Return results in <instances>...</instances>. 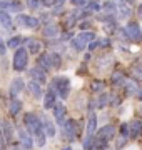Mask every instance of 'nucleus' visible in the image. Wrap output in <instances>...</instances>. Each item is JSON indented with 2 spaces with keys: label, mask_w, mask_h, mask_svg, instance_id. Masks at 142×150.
Returning <instances> with one entry per match:
<instances>
[{
  "label": "nucleus",
  "mask_w": 142,
  "mask_h": 150,
  "mask_svg": "<svg viewBox=\"0 0 142 150\" xmlns=\"http://www.w3.org/2000/svg\"><path fill=\"white\" fill-rule=\"evenodd\" d=\"M23 123H25V129L35 137V144L38 147H44L45 140H47V134L44 129V120L38 117L37 113L33 112H27L23 117Z\"/></svg>",
  "instance_id": "obj_1"
},
{
  "label": "nucleus",
  "mask_w": 142,
  "mask_h": 150,
  "mask_svg": "<svg viewBox=\"0 0 142 150\" xmlns=\"http://www.w3.org/2000/svg\"><path fill=\"white\" fill-rule=\"evenodd\" d=\"M50 88L57 92V95L60 98L65 100L69 97V93H70V80L67 77H55L54 80L50 82Z\"/></svg>",
  "instance_id": "obj_2"
},
{
  "label": "nucleus",
  "mask_w": 142,
  "mask_h": 150,
  "mask_svg": "<svg viewBox=\"0 0 142 150\" xmlns=\"http://www.w3.org/2000/svg\"><path fill=\"white\" fill-rule=\"evenodd\" d=\"M92 40H95V33H94V32H87V30H82L77 37H74L70 40V45H72L74 50L82 52V50H85V47H87Z\"/></svg>",
  "instance_id": "obj_3"
},
{
  "label": "nucleus",
  "mask_w": 142,
  "mask_h": 150,
  "mask_svg": "<svg viewBox=\"0 0 142 150\" xmlns=\"http://www.w3.org/2000/svg\"><path fill=\"white\" fill-rule=\"evenodd\" d=\"M13 70L15 72H23L28 65V50L27 47H18L13 54Z\"/></svg>",
  "instance_id": "obj_4"
},
{
  "label": "nucleus",
  "mask_w": 142,
  "mask_h": 150,
  "mask_svg": "<svg viewBox=\"0 0 142 150\" xmlns=\"http://www.w3.org/2000/svg\"><path fill=\"white\" fill-rule=\"evenodd\" d=\"M126 32H127V37H129V42H142V28L139 23L136 22H129L126 27Z\"/></svg>",
  "instance_id": "obj_5"
},
{
  "label": "nucleus",
  "mask_w": 142,
  "mask_h": 150,
  "mask_svg": "<svg viewBox=\"0 0 142 150\" xmlns=\"http://www.w3.org/2000/svg\"><path fill=\"white\" fill-rule=\"evenodd\" d=\"M79 134V123L74 120V118H69L64 122V135H65V139L69 142H74Z\"/></svg>",
  "instance_id": "obj_6"
},
{
  "label": "nucleus",
  "mask_w": 142,
  "mask_h": 150,
  "mask_svg": "<svg viewBox=\"0 0 142 150\" xmlns=\"http://www.w3.org/2000/svg\"><path fill=\"white\" fill-rule=\"evenodd\" d=\"M17 135H18L20 145H22L23 149L30 150L33 147V144H35V142H33V139H32V134H30L27 129H22V127H20V129L17 130Z\"/></svg>",
  "instance_id": "obj_7"
},
{
  "label": "nucleus",
  "mask_w": 142,
  "mask_h": 150,
  "mask_svg": "<svg viewBox=\"0 0 142 150\" xmlns=\"http://www.w3.org/2000/svg\"><path fill=\"white\" fill-rule=\"evenodd\" d=\"M28 75L32 77V80L38 82V83H45L47 82V70H44L38 65H35V67H32L28 70Z\"/></svg>",
  "instance_id": "obj_8"
},
{
  "label": "nucleus",
  "mask_w": 142,
  "mask_h": 150,
  "mask_svg": "<svg viewBox=\"0 0 142 150\" xmlns=\"http://www.w3.org/2000/svg\"><path fill=\"white\" fill-rule=\"evenodd\" d=\"M17 23L27 28H37L40 23V18L37 17H28V15H18L17 17Z\"/></svg>",
  "instance_id": "obj_9"
},
{
  "label": "nucleus",
  "mask_w": 142,
  "mask_h": 150,
  "mask_svg": "<svg viewBox=\"0 0 142 150\" xmlns=\"http://www.w3.org/2000/svg\"><path fill=\"white\" fill-rule=\"evenodd\" d=\"M114 135H115V127L114 125H105V127H102V129L97 132V139H100V140H105V142H109V140H112L114 139Z\"/></svg>",
  "instance_id": "obj_10"
},
{
  "label": "nucleus",
  "mask_w": 142,
  "mask_h": 150,
  "mask_svg": "<svg viewBox=\"0 0 142 150\" xmlns=\"http://www.w3.org/2000/svg\"><path fill=\"white\" fill-rule=\"evenodd\" d=\"M54 110V117H55V122L59 123V125H64V122H65V115H67V108L64 103H55V107L52 108Z\"/></svg>",
  "instance_id": "obj_11"
},
{
  "label": "nucleus",
  "mask_w": 142,
  "mask_h": 150,
  "mask_svg": "<svg viewBox=\"0 0 142 150\" xmlns=\"http://www.w3.org/2000/svg\"><path fill=\"white\" fill-rule=\"evenodd\" d=\"M37 65H38V67H42L44 70H47V72L54 69V64H52V57H50V52H44V54L38 55Z\"/></svg>",
  "instance_id": "obj_12"
},
{
  "label": "nucleus",
  "mask_w": 142,
  "mask_h": 150,
  "mask_svg": "<svg viewBox=\"0 0 142 150\" xmlns=\"http://www.w3.org/2000/svg\"><path fill=\"white\" fill-rule=\"evenodd\" d=\"M55 103H57V92L52 90L49 87V90H47V93L44 95V107L49 110V108H54Z\"/></svg>",
  "instance_id": "obj_13"
},
{
  "label": "nucleus",
  "mask_w": 142,
  "mask_h": 150,
  "mask_svg": "<svg viewBox=\"0 0 142 150\" xmlns=\"http://www.w3.org/2000/svg\"><path fill=\"white\" fill-rule=\"evenodd\" d=\"M2 134H4V139H5L7 145L12 144V139H13V125H12V122L5 120L2 123Z\"/></svg>",
  "instance_id": "obj_14"
},
{
  "label": "nucleus",
  "mask_w": 142,
  "mask_h": 150,
  "mask_svg": "<svg viewBox=\"0 0 142 150\" xmlns=\"http://www.w3.org/2000/svg\"><path fill=\"white\" fill-rule=\"evenodd\" d=\"M23 87H25V82L22 79H15L10 83V98H17V95L23 90Z\"/></svg>",
  "instance_id": "obj_15"
},
{
  "label": "nucleus",
  "mask_w": 142,
  "mask_h": 150,
  "mask_svg": "<svg viewBox=\"0 0 142 150\" xmlns=\"http://www.w3.org/2000/svg\"><path fill=\"white\" fill-rule=\"evenodd\" d=\"M25 43H27V50L30 52V54H40L42 52V42L40 40H35V38H27L25 40Z\"/></svg>",
  "instance_id": "obj_16"
},
{
  "label": "nucleus",
  "mask_w": 142,
  "mask_h": 150,
  "mask_svg": "<svg viewBox=\"0 0 142 150\" xmlns=\"http://www.w3.org/2000/svg\"><path fill=\"white\" fill-rule=\"evenodd\" d=\"M0 8H5L9 12H20L22 10V4L15 2V0H7V2H0Z\"/></svg>",
  "instance_id": "obj_17"
},
{
  "label": "nucleus",
  "mask_w": 142,
  "mask_h": 150,
  "mask_svg": "<svg viewBox=\"0 0 142 150\" xmlns=\"http://www.w3.org/2000/svg\"><path fill=\"white\" fill-rule=\"evenodd\" d=\"M42 83H38V82H35V80H30L28 82V90H30V93H32L35 98H42L44 97V90H42Z\"/></svg>",
  "instance_id": "obj_18"
},
{
  "label": "nucleus",
  "mask_w": 142,
  "mask_h": 150,
  "mask_svg": "<svg viewBox=\"0 0 142 150\" xmlns=\"http://www.w3.org/2000/svg\"><path fill=\"white\" fill-rule=\"evenodd\" d=\"M129 127H131V137L132 139H137V137L142 135V122L141 120H132V122L129 123Z\"/></svg>",
  "instance_id": "obj_19"
},
{
  "label": "nucleus",
  "mask_w": 142,
  "mask_h": 150,
  "mask_svg": "<svg viewBox=\"0 0 142 150\" xmlns=\"http://www.w3.org/2000/svg\"><path fill=\"white\" fill-rule=\"evenodd\" d=\"M126 80H127L126 75H124V72H120V70H115L114 74H112V77H110V82L114 85H119V87H124Z\"/></svg>",
  "instance_id": "obj_20"
},
{
  "label": "nucleus",
  "mask_w": 142,
  "mask_h": 150,
  "mask_svg": "<svg viewBox=\"0 0 142 150\" xmlns=\"http://www.w3.org/2000/svg\"><path fill=\"white\" fill-rule=\"evenodd\" d=\"M44 35L47 38H55L59 37V27L55 25V23H47L44 27Z\"/></svg>",
  "instance_id": "obj_21"
},
{
  "label": "nucleus",
  "mask_w": 142,
  "mask_h": 150,
  "mask_svg": "<svg viewBox=\"0 0 142 150\" xmlns=\"http://www.w3.org/2000/svg\"><path fill=\"white\" fill-rule=\"evenodd\" d=\"M124 90H126L127 95H136V93H139V87H137L136 80H134V79L126 80V83H124Z\"/></svg>",
  "instance_id": "obj_22"
},
{
  "label": "nucleus",
  "mask_w": 142,
  "mask_h": 150,
  "mask_svg": "<svg viewBox=\"0 0 142 150\" xmlns=\"http://www.w3.org/2000/svg\"><path fill=\"white\" fill-rule=\"evenodd\" d=\"M95 130H97V115L90 112L89 122H87V135H95Z\"/></svg>",
  "instance_id": "obj_23"
},
{
  "label": "nucleus",
  "mask_w": 142,
  "mask_h": 150,
  "mask_svg": "<svg viewBox=\"0 0 142 150\" xmlns=\"http://www.w3.org/2000/svg\"><path fill=\"white\" fill-rule=\"evenodd\" d=\"M20 110H22V102L18 98H12V102L9 103V112H10V115L15 117V115H18Z\"/></svg>",
  "instance_id": "obj_24"
},
{
  "label": "nucleus",
  "mask_w": 142,
  "mask_h": 150,
  "mask_svg": "<svg viewBox=\"0 0 142 150\" xmlns=\"http://www.w3.org/2000/svg\"><path fill=\"white\" fill-rule=\"evenodd\" d=\"M27 38H23L22 35H15V37H12V38H9V42H7V47L9 48H18V47H22V43L25 42Z\"/></svg>",
  "instance_id": "obj_25"
},
{
  "label": "nucleus",
  "mask_w": 142,
  "mask_h": 150,
  "mask_svg": "<svg viewBox=\"0 0 142 150\" xmlns=\"http://www.w3.org/2000/svg\"><path fill=\"white\" fill-rule=\"evenodd\" d=\"M0 25L5 28H9L12 25V17L9 15L7 10H0Z\"/></svg>",
  "instance_id": "obj_26"
},
{
  "label": "nucleus",
  "mask_w": 142,
  "mask_h": 150,
  "mask_svg": "<svg viewBox=\"0 0 142 150\" xmlns=\"http://www.w3.org/2000/svg\"><path fill=\"white\" fill-rule=\"evenodd\" d=\"M126 0H119V13H120V18H127V17H131V8H127L126 7Z\"/></svg>",
  "instance_id": "obj_27"
},
{
  "label": "nucleus",
  "mask_w": 142,
  "mask_h": 150,
  "mask_svg": "<svg viewBox=\"0 0 142 150\" xmlns=\"http://www.w3.org/2000/svg\"><path fill=\"white\" fill-rule=\"evenodd\" d=\"M42 5L47 7V8H55V7H64L65 0H40Z\"/></svg>",
  "instance_id": "obj_28"
},
{
  "label": "nucleus",
  "mask_w": 142,
  "mask_h": 150,
  "mask_svg": "<svg viewBox=\"0 0 142 150\" xmlns=\"http://www.w3.org/2000/svg\"><path fill=\"white\" fill-rule=\"evenodd\" d=\"M42 120H44V129H45L47 137H55V127H54V123L50 122V120H47V118H42Z\"/></svg>",
  "instance_id": "obj_29"
},
{
  "label": "nucleus",
  "mask_w": 142,
  "mask_h": 150,
  "mask_svg": "<svg viewBox=\"0 0 142 150\" xmlns=\"http://www.w3.org/2000/svg\"><path fill=\"white\" fill-rule=\"evenodd\" d=\"M90 87H92V92H95V93H102L105 90V83L102 80H94Z\"/></svg>",
  "instance_id": "obj_30"
},
{
  "label": "nucleus",
  "mask_w": 142,
  "mask_h": 150,
  "mask_svg": "<svg viewBox=\"0 0 142 150\" xmlns=\"http://www.w3.org/2000/svg\"><path fill=\"white\" fill-rule=\"evenodd\" d=\"M85 7H87L89 12H100V10H102V7H100V4H99L97 0H90Z\"/></svg>",
  "instance_id": "obj_31"
},
{
  "label": "nucleus",
  "mask_w": 142,
  "mask_h": 150,
  "mask_svg": "<svg viewBox=\"0 0 142 150\" xmlns=\"http://www.w3.org/2000/svg\"><path fill=\"white\" fill-rule=\"evenodd\" d=\"M102 10H105L109 15H112L115 10H117V7H115V4L114 2H105L104 5H102Z\"/></svg>",
  "instance_id": "obj_32"
},
{
  "label": "nucleus",
  "mask_w": 142,
  "mask_h": 150,
  "mask_svg": "<svg viewBox=\"0 0 142 150\" xmlns=\"http://www.w3.org/2000/svg\"><path fill=\"white\" fill-rule=\"evenodd\" d=\"M110 100V97L107 95V93H102V95L99 97V100H97V107L99 108H104L105 105H107V102Z\"/></svg>",
  "instance_id": "obj_33"
},
{
  "label": "nucleus",
  "mask_w": 142,
  "mask_h": 150,
  "mask_svg": "<svg viewBox=\"0 0 142 150\" xmlns=\"http://www.w3.org/2000/svg\"><path fill=\"white\" fill-rule=\"evenodd\" d=\"M50 57H52V64H54V69H59L60 64H62V59L57 52H50Z\"/></svg>",
  "instance_id": "obj_34"
},
{
  "label": "nucleus",
  "mask_w": 142,
  "mask_h": 150,
  "mask_svg": "<svg viewBox=\"0 0 142 150\" xmlns=\"http://www.w3.org/2000/svg\"><path fill=\"white\" fill-rule=\"evenodd\" d=\"M119 132H120V135H122V137H129V135H131V127H129V123H127V122L122 123Z\"/></svg>",
  "instance_id": "obj_35"
},
{
  "label": "nucleus",
  "mask_w": 142,
  "mask_h": 150,
  "mask_svg": "<svg viewBox=\"0 0 142 150\" xmlns=\"http://www.w3.org/2000/svg\"><path fill=\"white\" fill-rule=\"evenodd\" d=\"M27 5H28L30 10H37L38 7L42 5V2H40V0H27Z\"/></svg>",
  "instance_id": "obj_36"
},
{
  "label": "nucleus",
  "mask_w": 142,
  "mask_h": 150,
  "mask_svg": "<svg viewBox=\"0 0 142 150\" xmlns=\"http://www.w3.org/2000/svg\"><path fill=\"white\" fill-rule=\"evenodd\" d=\"M132 75H134L132 77L134 80H142V67H136L134 72H132Z\"/></svg>",
  "instance_id": "obj_37"
},
{
  "label": "nucleus",
  "mask_w": 142,
  "mask_h": 150,
  "mask_svg": "<svg viewBox=\"0 0 142 150\" xmlns=\"http://www.w3.org/2000/svg\"><path fill=\"white\" fill-rule=\"evenodd\" d=\"M70 2H72V5H75V7H85L90 0H70Z\"/></svg>",
  "instance_id": "obj_38"
},
{
  "label": "nucleus",
  "mask_w": 142,
  "mask_h": 150,
  "mask_svg": "<svg viewBox=\"0 0 142 150\" xmlns=\"http://www.w3.org/2000/svg\"><path fill=\"white\" fill-rule=\"evenodd\" d=\"M5 52H7V43L0 38V55H5Z\"/></svg>",
  "instance_id": "obj_39"
},
{
  "label": "nucleus",
  "mask_w": 142,
  "mask_h": 150,
  "mask_svg": "<svg viewBox=\"0 0 142 150\" xmlns=\"http://www.w3.org/2000/svg\"><path fill=\"white\" fill-rule=\"evenodd\" d=\"M79 27H80V30H85V28L90 27V22H89V20H82L80 23H79Z\"/></svg>",
  "instance_id": "obj_40"
},
{
  "label": "nucleus",
  "mask_w": 142,
  "mask_h": 150,
  "mask_svg": "<svg viewBox=\"0 0 142 150\" xmlns=\"http://www.w3.org/2000/svg\"><path fill=\"white\" fill-rule=\"evenodd\" d=\"M99 45H100V42H97V40L94 42V40H92V42L89 43V50H95V48H97Z\"/></svg>",
  "instance_id": "obj_41"
},
{
  "label": "nucleus",
  "mask_w": 142,
  "mask_h": 150,
  "mask_svg": "<svg viewBox=\"0 0 142 150\" xmlns=\"http://www.w3.org/2000/svg\"><path fill=\"white\" fill-rule=\"evenodd\" d=\"M62 40H72V33L70 32H65V33H62Z\"/></svg>",
  "instance_id": "obj_42"
},
{
  "label": "nucleus",
  "mask_w": 142,
  "mask_h": 150,
  "mask_svg": "<svg viewBox=\"0 0 142 150\" xmlns=\"http://www.w3.org/2000/svg\"><path fill=\"white\" fill-rule=\"evenodd\" d=\"M100 45H102V47H107V45H110V40L109 38H104V40L100 42Z\"/></svg>",
  "instance_id": "obj_43"
},
{
  "label": "nucleus",
  "mask_w": 142,
  "mask_h": 150,
  "mask_svg": "<svg viewBox=\"0 0 142 150\" xmlns=\"http://www.w3.org/2000/svg\"><path fill=\"white\" fill-rule=\"evenodd\" d=\"M137 15L141 17V20H142V4H139V7H137Z\"/></svg>",
  "instance_id": "obj_44"
},
{
  "label": "nucleus",
  "mask_w": 142,
  "mask_h": 150,
  "mask_svg": "<svg viewBox=\"0 0 142 150\" xmlns=\"http://www.w3.org/2000/svg\"><path fill=\"white\" fill-rule=\"evenodd\" d=\"M13 150H27V149H23L22 145H13Z\"/></svg>",
  "instance_id": "obj_45"
},
{
  "label": "nucleus",
  "mask_w": 142,
  "mask_h": 150,
  "mask_svg": "<svg viewBox=\"0 0 142 150\" xmlns=\"http://www.w3.org/2000/svg\"><path fill=\"white\" fill-rule=\"evenodd\" d=\"M127 4H129V5H136V0H126Z\"/></svg>",
  "instance_id": "obj_46"
},
{
  "label": "nucleus",
  "mask_w": 142,
  "mask_h": 150,
  "mask_svg": "<svg viewBox=\"0 0 142 150\" xmlns=\"http://www.w3.org/2000/svg\"><path fill=\"white\" fill-rule=\"evenodd\" d=\"M137 95H139V98L142 100V88H139V93H137Z\"/></svg>",
  "instance_id": "obj_47"
},
{
  "label": "nucleus",
  "mask_w": 142,
  "mask_h": 150,
  "mask_svg": "<svg viewBox=\"0 0 142 150\" xmlns=\"http://www.w3.org/2000/svg\"><path fill=\"white\" fill-rule=\"evenodd\" d=\"M62 150H72V147H64Z\"/></svg>",
  "instance_id": "obj_48"
},
{
  "label": "nucleus",
  "mask_w": 142,
  "mask_h": 150,
  "mask_svg": "<svg viewBox=\"0 0 142 150\" xmlns=\"http://www.w3.org/2000/svg\"><path fill=\"white\" fill-rule=\"evenodd\" d=\"M2 123H4V122H0V135H4V134H2Z\"/></svg>",
  "instance_id": "obj_49"
},
{
  "label": "nucleus",
  "mask_w": 142,
  "mask_h": 150,
  "mask_svg": "<svg viewBox=\"0 0 142 150\" xmlns=\"http://www.w3.org/2000/svg\"><path fill=\"white\" fill-rule=\"evenodd\" d=\"M139 112H141V115H142V107H141V108H139Z\"/></svg>",
  "instance_id": "obj_50"
}]
</instances>
